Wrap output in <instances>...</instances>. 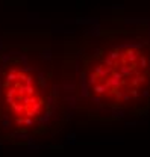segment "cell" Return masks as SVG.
Instances as JSON below:
<instances>
[{
	"instance_id": "2",
	"label": "cell",
	"mask_w": 150,
	"mask_h": 157,
	"mask_svg": "<svg viewBox=\"0 0 150 157\" xmlns=\"http://www.w3.org/2000/svg\"><path fill=\"white\" fill-rule=\"evenodd\" d=\"M71 125L74 118L65 80V35H3L0 38V145H46Z\"/></svg>"
},
{
	"instance_id": "1",
	"label": "cell",
	"mask_w": 150,
	"mask_h": 157,
	"mask_svg": "<svg viewBox=\"0 0 150 157\" xmlns=\"http://www.w3.org/2000/svg\"><path fill=\"white\" fill-rule=\"evenodd\" d=\"M74 125L150 116V21H111L65 35Z\"/></svg>"
}]
</instances>
